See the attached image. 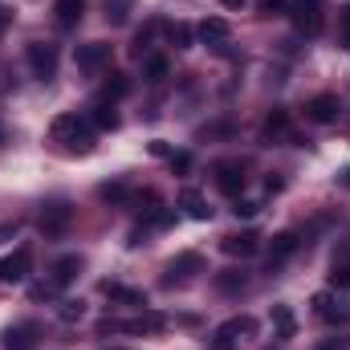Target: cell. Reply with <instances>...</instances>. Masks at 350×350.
I'll return each instance as SVG.
<instances>
[{
    "instance_id": "6da1fadb",
    "label": "cell",
    "mask_w": 350,
    "mask_h": 350,
    "mask_svg": "<svg viewBox=\"0 0 350 350\" xmlns=\"http://www.w3.org/2000/svg\"><path fill=\"white\" fill-rule=\"evenodd\" d=\"M49 135H53V143H62L70 151H82V155L94 151V126L82 114H57L53 126H49Z\"/></svg>"
},
{
    "instance_id": "7a4b0ae2",
    "label": "cell",
    "mask_w": 350,
    "mask_h": 350,
    "mask_svg": "<svg viewBox=\"0 0 350 350\" xmlns=\"http://www.w3.org/2000/svg\"><path fill=\"white\" fill-rule=\"evenodd\" d=\"M257 334V318H228L216 334H212V350H237L245 338Z\"/></svg>"
},
{
    "instance_id": "3957f363",
    "label": "cell",
    "mask_w": 350,
    "mask_h": 350,
    "mask_svg": "<svg viewBox=\"0 0 350 350\" xmlns=\"http://www.w3.org/2000/svg\"><path fill=\"white\" fill-rule=\"evenodd\" d=\"M293 25L306 37H318L326 25V0H293Z\"/></svg>"
},
{
    "instance_id": "277c9868",
    "label": "cell",
    "mask_w": 350,
    "mask_h": 350,
    "mask_svg": "<svg viewBox=\"0 0 350 350\" xmlns=\"http://www.w3.org/2000/svg\"><path fill=\"white\" fill-rule=\"evenodd\" d=\"M25 57H29V70H33V78L49 82V78L57 74V45H49V41H33V45L25 49Z\"/></svg>"
},
{
    "instance_id": "5b68a950",
    "label": "cell",
    "mask_w": 350,
    "mask_h": 350,
    "mask_svg": "<svg viewBox=\"0 0 350 350\" xmlns=\"http://www.w3.org/2000/svg\"><path fill=\"white\" fill-rule=\"evenodd\" d=\"M70 220H74V208L62 204V200H49V204L37 212V228H41L45 237H62V232L70 228Z\"/></svg>"
},
{
    "instance_id": "8992f818",
    "label": "cell",
    "mask_w": 350,
    "mask_h": 350,
    "mask_svg": "<svg viewBox=\"0 0 350 350\" xmlns=\"http://www.w3.org/2000/svg\"><path fill=\"white\" fill-rule=\"evenodd\" d=\"M74 66H78L82 74H102V70H110V45H106V41H86V45H78Z\"/></svg>"
},
{
    "instance_id": "52a82bcc",
    "label": "cell",
    "mask_w": 350,
    "mask_h": 350,
    "mask_svg": "<svg viewBox=\"0 0 350 350\" xmlns=\"http://www.w3.org/2000/svg\"><path fill=\"white\" fill-rule=\"evenodd\" d=\"M314 314L330 326H350V301H338L334 293H314Z\"/></svg>"
},
{
    "instance_id": "ba28073f",
    "label": "cell",
    "mask_w": 350,
    "mask_h": 350,
    "mask_svg": "<svg viewBox=\"0 0 350 350\" xmlns=\"http://www.w3.org/2000/svg\"><path fill=\"white\" fill-rule=\"evenodd\" d=\"M212 172H216V187H220L224 196H232V200H237V196L245 191V167H241L237 159H220Z\"/></svg>"
},
{
    "instance_id": "9c48e42d",
    "label": "cell",
    "mask_w": 350,
    "mask_h": 350,
    "mask_svg": "<svg viewBox=\"0 0 350 350\" xmlns=\"http://www.w3.org/2000/svg\"><path fill=\"white\" fill-rule=\"evenodd\" d=\"M167 322L159 314H139V318H126V322H102V334H110V330H122V334H155Z\"/></svg>"
},
{
    "instance_id": "30bf717a",
    "label": "cell",
    "mask_w": 350,
    "mask_h": 350,
    "mask_svg": "<svg viewBox=\"0 0 350 350\" xmlns=\"http://www.w3.org/2000/svg\"><path fill=\"white\" fill-rule=\"evenodd\" d=\"M204 269V257L200 253H179L175 261H167V277H163V285H183L191 273H200Z\"/></svg>"
},
{
    "instance_id": "8fae6325",
    "label": "cell",
    "mask_w": 350,
    "mask_h": 350,
    "mask_svg": "<svg viewBox=\"0 0 350 350\" xmlns=\"http://www.w3.org/2000/svg\"><path fill=\"white\" fill-rule=\"evenodd\" d=\"M220 249L228 257H253V253H261V237L257 232H228V237H220Z\"/></svg>"
},
{
    "instance_id": "7c38bea8",
    "label": "cell",
    "mask_w": 350,
    "mask_h": 350,
    "mask_svg": "<svg viewBox=\"0 0 350 350\" xmlns=\"http://www.w3.org/2000/svg\"><path fill=\"white\" fill-rule=\"evenodd\" d=\"M29 269H33V253H29V249H16L12 257L0 261V281H25Z\"/></svg>"
},
{
    "instance_id": "4fadbf2b",
    "label": "cell",
    "mask_w": 350,
    "mask_h": 350,
    "mask_svg": "<svg viewBox=\"0 0 350 350\" xmlns=\"http://www.w3.org/2000/svg\"><path fill=\"white\" fill-rule=\"evenodd\" d=\"M306 118H310V122H334V118H338V98H334V94L310 98V102H306Z\"/></svg>"
},
{
    "instance_id": "5bb4252c",
    "label": "cell",
    "mask_w": 350,
    "mask_h": 350,
    "mask_svg": "<svg viewBox=\"0 0 350 350\" xmlns=\"http://www.w3.org/2000/svg\"><path fill=\"white\" fill-rule=\"evenodd\" d=\"M90 122H94L98 131H114V126H118V110H114V102H110L106 94L90 102Z\"/></svg>"
},
{
    "instance_id": "9a60e30c",
    "label": "cell",
    "mask_w": 350,
    "mask_h": 350,
    "mask_svg": "<svg viewBox=\"0 0 350 350\" xmlns=\"http://www.w3.org/2000/svg\"><path fill=\"white\" fill-rule=\"evenodd\" d=\"M78 273H82V257H78V253H66V257H57V261H53V277H49V285H53V289H62V285H70Z\"/></svg>"
},
{
    "instance_id": "2e32d148",
    "label": "cell",
    "mask_w": 350,
    "mask_h": 350,
    "mask_svg": "<svg viewBox=\"0 0 350 350\" xmlns=\"http://www.w3.org/2000/svg\"><path fill=\"white\" fill-rule=\"evenodd\" d=\"M196 37H200L204 45H224V41L232 37V29H228V21H224V16H208V21L196 29Z\"/></svg>"
},
{
    "instance_id": "e0dca14e",
    "label": "cell",
    "mask_w": 350,
    "mask_h": 350,
    "mask_svg": "<svg viewBox=\"0 0 350 350\" xmlns=\"http://www.w3.org/2000/svg\"><path fill=\"white\" fill-rule=\"evenodd\" d=\"M98 289H102V293H106L110 301H122V306H139V310L147 306V297H143V289H131V285H118V281H102Z\"/></svg>"
},
{
    "instance_id": "ac0fdd59",
    "label": "cell",
    "mask_w": 350,
    "mask_h": 350,
    "mask_svg": "<svg viewBox=\"0 0 350 350\" xmlns=\"http://www.w3.org/2000/svg\"><path fill=\"white\" fill-rule=\"evenodd\" d=\"M179 208H183V212H187L191 220H208V216H212L208 200H204V196H200L196 187H183V191H179Z\"/></svg>"
},
{
    "instance_id": "d6986e66",
    "label": "cell",
    "mask_w": 350,
    "mask_h": 350,
    "mask_svg": "<svg viewBox=\"0 0 350 350\" xmlns=\"http://www.w3.org/2000/svg\"><path fill=\"white\" fill-rule=\"evenodd\" d=\"M135 12V0H102V16L106 25H126Z\"/></svg>"
},
{
    "instance_id": "ffe728a7",
    "label": "cell",
    "mask_w": 350,
    "mask_h": 350,
    "mask_svg": "<svg viewBox=\"0 0 350 350\" xmlns=\"http://www.w3.org/2000/svg\"><path fill=\"white\" fill-rule=\"evenodd\" d=\"M297 245H301V241H297V232H277V237H273V245H269V261H273V265L285 261L289 253H297Z\"/></svg>"
},
{
    "instance_id": "44dd1931",
    "label": "cell",
    "mask_w": 350,
    "mask_h": 350,
    "mask_svg": "<svg viewBox=\"0 0 350 350\" xmlns=\"http://www.w3.org/2000/svg\"><path fill=\"white\" fill-rule=\"evenodd\" d=\"M53 12H57V25H62V29H74V25L82 21L86 4H82V0H57V8H53Z\"/></svg>"
},
{
    "instance_id": "7402d4cb",
    "label": "cell",
    "mask_w": 350,
    "mask_h": 350,
    "mask_svg": "<svg viewBox=\"0 0 350 350\" xmlns=\"http://www.w3.org/2000/svg\"><path fill=\"white\" fill-rule=\"evenodd\" d=\"M249 281H245V273H237V269H224V273H216V289L220 293H241Z\"/></svg>"
},
{
    "instance_id": "603a6c76",
    "label": "cell",
    "mask_w": 350,
    "mask_h": 350,
    "mask_svg": "<svg viewBox=\"0 0 350 350\" xmlns=\"http://www.w3.org/2000/svg\"><path fill=\"white\" fill-rule=\"evenodd\" d=\"M285 131H289V114H285V110H273V114L265 118V126H261L265 139H281Z\"/></svg>"
},
{
    "instance_id": "cb8c5ba5",
    "label": "cell",
    "mask_w": 350,
    "mask_h": 350,
    "mask_svg": "<svg viewBox=\"0 0 350 350\" xmlns=\"http://www.w3.org/2000/svg\"><path fill=\"white\" fill-rule=\"evenodd\" d=\"M273 322H277V334H281V338H293L297 322H293V310H289V306H273Z\"/></svg>"
},
{
    "instance_id": "d4e9b609",
    "label": "cell",
    "mask_w": 350,
    "mask_h": 350,
    "mask_svg": "<svg viewBox=\"0 0 350 350\" xmlns=\"http://www.w3.org/2000/svg\"><path fill=\"white\" fill-rule=\"evenodd\" d=\"M191 37H196V33H191L183 21H172V25H167V41H172L175 49H191Z\"/></svg>"
},
{
    "instance_id": "484cf974",
    "label": "cell",
    "mask_w": 350,
    "mask_h": 350,
    "mask_svg": "<svg viewBox=\"0 0 350 350\" xmlns=\"http://www.w3.org/2000/svg\"><path fill=\"white\" fill-rule=\"evenodd\" d=\"M155 29H159V21H151L147 29H139V33H135V49H131L135 57H143V53L151 49V37H155Z\"/></svg>"
},
{
    "instance_id": "4316f807",
    "label": "cell",
    "mask_w": 350,
    "mask_h": 350,
    "mask_svg": "<svg viewBox=\"0 0 350 350\" xmlns=\"http://www.w3.org/2000/svg\"><path fill=\"white\" fill-rule=\"evenodd\" d=\"M167 57H147V66H143V74H147V82H163L167 78Z\"/></svg>"
},
{
    "instance_id": "83f0119b",
    "label": "cell",
    "mask_w": 350,
    "mask_h": 350,
    "mask_svg": "<svg viewBox=\"0 0 350 350\" xmlns=\"http://www.w3.org/2000/svg\"><path fill=\"white\" fill-rule=\"evenodd\" d=\"M131 94V82H126V74H110V82H106V98L114 102V98H126Z\"/></svg>"
},
{
    "instance_id": "f1b7e54d",
    "label": "cell",
    "mask_w": 350,
    "mask_h": 350,
    "mask_svg": "<svg viewBox=\"0 0 350 350\" xmlns=\"http://www.w3.org/2000/svg\"><path fill=\"white\" fill-rule=\"evenodd\" d=\"M98 196H102V200L122 204V200H126V187H122V183H102V187H98Z\"/></svg>"
},
{
    "instance_id": "f546056e",
    "label": "cell",
    "mask_w": 350,
    "mask_h": 350,
    "mask_svg": "<svg viewBox=\"0 0 350 350\" xmlns=\"http://www.w3.org/2000/svg\"><path fill=\"white\" fill-rule=\"evenodd\" d=\"M330 285H334V289H350V265H334Z\"/></svg>"
},
{
    "instance_id": "4dcf8cb0",
    "label": "cell",
    "mask_w": 350,
    "mask_h": 350,
    "mask_svg": "<svg viewBox=\"0 0 350 350\" xmlns=\"http://www.w3.org/2000/svg\"><path fill=\"white\" fill-rule=\"evenodd\" d=\"M285 4L289 0H257V12L261 16H273V12H285Z\"/></svg>"
},
{
    "instance_id": "1f68e13d",
    "label": "cell",
    "mask_w": 350,
    "mask_h": 350,
    "mask_svg": "<svg viewBox=\"0 0 350 350\" xmlns=\"http://www.w3.org/2000/svg\"><path fill=\"white\" fill-rule=\"evenodd\" d=\"M167 159H172V172H187V167H191V155H187V151H172Z\"/></svg>"
},
{
    "instance_id": "d6a6232c",
    "label": "cell",
    "mask_w": 350,
    "mask_h": 350,
    "mask_svg": "<svg viewBox=\"0 0 350 350\" xmlns=\"http://www.w3.org/2000/svg\"><path fill=\"white\" fill-rule=\"evenodd\" d=\"M62 318H66V322L82 318V301H66V306H62Z\"/></svg>"
},
{
    "instance_id": "836d02e7",
    "label": "cell",
    "mask_w": 350,
    "mask_h": 350,
    "mask_svg": "<svg viewBox=\"0 0 350 350\" xmlns=\"http://www.w3.org/2000/svg\"><path fill=\"white\" fill-rule=\"evenodd\" d=\"M338 29H342V41L350 45V4L342 8V16H338Z\"/></svg>"
},
{
    "instance_id": "e575fe53",
    "label": "cell",
    "mask_w": 350,
    "mask_h": 350,
    "mask_svg": "<svg viewBox=\"0 0 350 350\" xmlns=\"http://www.w3.org/2000/svg\"><path fill=\"white\" fill-rule=\"evenodd\" d=\"M237 216H253L257 212V204H249V200H237V208H232Z\"/></svg>"
},
{
    "instance_id": "d590c367",
    "label": "cell",
    "mask_w": 350,
    "mask_h": 350,
    "mask_svg": "<svg viewBox=\"0 0 350 350\" xmlns=\"http://www.w3.org/2000/svg\"><path fill=\"white\" fill-rule=\"evenodd\" d=\"M12 232H16V220L12 224H0V241H12Z\"/></svg>"
},
{
    "instance_id": "8d00e7d4",
    "label": "cell",
    "mask_w": 350,
    "mask_h": 350,
    "mask_svg": "<svg viewBox=\"0 0 350 350\" xmlns=\"http://www.w3.org/2000/svg\"><path fill=\"white\" fill-rule=\"evenodd\" d=\"M8 21H12V12H4V8H0V29H4Z\"/></svg>"
},
{
    "instance_id": "74e56055",
    "label": "cell",
    "mask_w": 350,
    "mask_h": 350,
    "mask_svg": "<svg viewBox=\"0 0 350 350\" xmlns=\"http://www.w3.org/2000/svg\"><path fill=\"white\" fill-rule=\"evenodd\" d=\"M220 4H228V8H241V0H220Z\"/></svg>"
},
{
    "instance_id": "f35d334b",
    "label": "cell",
    "mask_w": 350,
    "mask_h": 350,
    "mask_svg": "<svg viewBox=\"0 0 350 350\" xmlns=\"http://www.w3.org/2000/svg\"><path fill=\"white\" fill-rule=\"evenodd\" d=\"M342 183H347V187H350V167H347V172H342Z\"/></svg>"
}]
</instances>
